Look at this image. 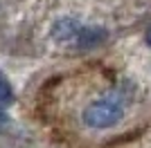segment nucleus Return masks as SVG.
<instances>
[{
  "instance_id": "obj_6",
  "label": "nucleus",
  "mask_w": 151,
  "mask_h": 148,
  "mask_svg": "<svg viewBox=\"0 0 151 148\" xmlns=\"http://www.w3.org/2000/svg\"><path fill=\"white\" fill-rule=\"evenodd\" d=\"M145 41H147V45H149V47H151V27H149V29H147V34H145Z\"/></svg>"
},
{
  "instance_id": "obj_2",
  "label": "nucleus",
  "mask_w": 151,
  "mask_h": 148,
  "mask_svg": "<svg viewBox=\"0 0 151 148\" xmlns=\"http://www.w3.org/2000/svg\"><path fill=\"white\" fill-rule=\"evenodd\" d=\"M106 38H108V31L104 27H81L75 38V45L81 49H93V47H99L101 43H106Z\"/></svg>"
},
{
  "instance_id": "obj_1",
  "label": "nucleus",
  "mask_w": 151,
  "mask_h": 148,
  "mask_svg": "<svg viewBox=\"0 0 151 148\" xmlns=\"http://www.w3.org/2000/svg\"><path fill=\"white\" fill-rule=\"evenodd\" d=\"M122 117H124V108L115 99H97V101H90L81 112L83 126H88L93 130L113 128V126H117L122 121Z\"/></svg>"
},
{
  "instance_id": "obj_5",
  "label": "nucleus",
  "mask_w": 151,
  "mask_h": 148,
  "mask_svg": "<svg viewBox=\"0 0 151 148\" xmlns=\"http://www.w3.org/2000/svg\"><path fill=\"white\" fill-rule=\"evenodd\" d=\"M5 123H9V115L0 108V126H5Z\"/></svg>"
},
{
  "instance_id": "obj_4",
  "label": "nucleus",
  "mask_w": 151,
  "mask_h": 148,
  "mask_svg": "<svg viewBox=\"0 0 151 148\" xmlns=\"http://www.w3.org/2000/svg\"><path fill=\"white\" fill-rule=\"evenodd\" d=\"M12 99H14L12 83H9V79L5 76V72H0V105L2 103H12Z\"/></svg>"
},
{
  "instance_id": "obj_3",
  "label": "nucleus",
  "mask_w": 151,
  "mask_h": 148,
  "mask_svg": "<svg viewBox=\"0 0 151 148\" xmlns=\"http://www.w3.org/2000/svg\"><path fill=\"white\" fill-rule=\"evenodd\" d=\"M79 29H81V25L77 23V20L61 18V20L54 23V27H52V38L59 41V43H72L77 38V34H79Z\"/></svg>"
}]
</instances>
